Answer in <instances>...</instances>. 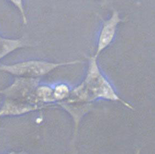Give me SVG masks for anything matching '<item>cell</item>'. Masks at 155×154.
I'll return each instance as SVG.
<instances>
[{"mask_svg":"<svg viewBox=\"0 0 155 154\" xmlns=\"http://www.w3.org/2000/svg\"><path fill=\"white\" fill-rule=\"evenodd\" d=\"M97 56H91L89 58V66L86 76L78 86L90 101L103 99L120 102L126 107L133 110L132 105L121 99L114 90L110 83L100 71Z\"/></svg>","mask_w":155,"mask_h":154,"instance_id":"1","label":"cell"},{"mask_svg":"<svg viewBox=\"0 0 155 154\" xmlns=\"http://www.w3.org/2000/svg\"><path fill=\"white\" fill-rule=\"evenodd\" d=\"M79 60L59 63L39 60H30L8 66H0V70L7 72L16 76L35 78L48 74L61 66L81 63Z\"/></svg>","mask_w":155,"mask_h":154,"instance_id":"2","label":"cell"},{"mask_svg":"<svg viewBox=\"0 0 155 154\" xmlns=\"http://www.w3.org/2000/svg\"><path fill=\"white\" fill-rule=\"evenodd\" d=\"M121 21L118 11H114L111 17L104 21L100 31L97 43V50L94 55L98 57L104 50L110 45L116 34L117 25Z\"/></svg>","mask_w":155,"mask_h":154,"instance_id":"3","label":"cell"},{"mask_svg":"<svg viewBox=\"0 0 155 154\" xmlns=\"http://www.w3.org/2000/svg\"><path fill=\"white\" fill-rule=\"evenodd\" d=\"M38 108V105L28 102L20 100H8L5 102L3 108L0 111V116L20 115L36 110Z\"/></svg>","mask_w":155,"mask_h":154,"instance_id":"4","label":"cell"},{"mask_svg":"<svg viewBox=\"0 0 155 154\" xmlns=\"http://www.w3.org/2000/svg\"><path fill=\"white\" fill-rule=\"evenodd\" d=\"M26 45V43L21 39H11L0 37V59L14 50Z\"/></svg>","mask_w":155,"mask_h":154,"instance_id":"5","label":"cell"},{"mask_svg":"<svg viewBox=\"0 0 155 154\" xmlns=\"http://www.w3.org/2000/svg\"><path fill=\"white\" fill-rule=\"evenodd\" d=\"M35 95L38 101L53 102L55 101L54 97V88L48 85L37 87Z\"/></svg>","mask_w":155,"mask_h":154,"instance_id":"6","label":"cell"},{"mask_svg":"<svg viewBox=\"0 0 155 154\" xmlns=\"http://www.w3.org/2000/svg\"><path fill=\"white\" fill-rule=\"evenodd\" d=\"M71 92L69 86L64 83L55 85L54 88V97L55 101L62 102L66 100Z\"/></svg>","mask_w":155,"mask_h":154,"instance_id":"7","label":"cell"},{"mask_svg":"<svg viewBox=\"0 0 155 154\" xmlns=\"http://www.w3.org/2000/svg\"><path fill=\"white\" fill-rule=\"evenodd\" d=\"M9 1L17 7V8L18 9L22 17V21L24 24H26L28 22V20L25 14V9L23 5L22 0H9Z\"/></svg>","mask_w":155,"mask_h":154,"instance_id":"8","label":"cell"},{"mask_svg":"<svg viewBox=\"0 0 155 154\" xmlns=\"http://www.w3.org/2000/svg\"><path fill=\"white\" fill-rule=\"evenodd\" d=\"M103 1H106V0H103Z\"/></svg>","mask_w":155,"mask_h":154,"instance_id":"9","label":"cell"}]
</instances>
